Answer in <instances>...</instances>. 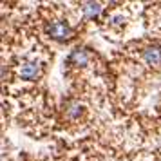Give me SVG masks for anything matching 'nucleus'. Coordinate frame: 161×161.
Segmentation results:
<instances>
[{"instance_id": "3", "label": "nucleus", "mask_w": 161, "mask_h": 161, "mask_svg": "<svg viewBox=\"0 0 161 161\" xmlns=\"http://www.w3.org/2000/svg\"><path fill=\"white\" fill-rule=\"evenodd\" d=\"M141 58L145 62V65H148L150 69H161V45L152 44L145 47L141 53Z\"/></svg>"}, {"instance_id": "4", "label": "nucleus", "mask_w": 161, "mask_h": 161, "mask_svg": "<svg viewBox=\"0 0 161 161\" xmlns=\"http://www.w3.org/2000/svg\"><path fill=\"white\" fill-rule=\"evenodd\" d=\"M69 65L73 67H85L91 62V54H89L87 49H74L71 54H69Z\"/></svg>"}, {"instance_id": "7", "label": "nucleus", "mask_w": 161, "mask_h": 161, "mask_svg": "<svg viewBox=\"0 0 161 161\" xmlns=\"http://www.w3.org/2000/svg\"><path fill=\"white\" fill-rule=\"evenodd\" d=\"M125 22H127V18H125L121 13H114V15H110L109 18H107V27L116 29V31H121L125 27Z\"/></svg>"}, {"instance_id": "2", "label": "nucleus", "mask_w": 161, "mask_h": 161, "mask_svg": "<svg viewBox=\"0 0 161 161\" xmlns=\"http://www.w3.org/2000/svg\"><path fill=\"white\" fill-rule=\"evenodd\" d=\"M42 74V65L38 64L36 60H24L18 65V76L20 80H27V81H35L40 78Z\"/></svg>"}, {"instance_id": "1", "label": "nucleus", "mask_w": 161, "mask_h": 161, "mask_svg": "<svg viewBox=\"0 0 161 161\" xmlns=\"http://www.w3.org/2000/svg\"><path fill=\"white\" fill-rule=\"evenodd\" d=\"M47 35L56 42H69L73 38V27L65 20H53L47 25Z\"/></svg>"}, {"instance_id": "5", "label": "nucleus", "mask_w": 161, "mask_h": 161, "mask_svg": "<svg viewBox=\"0 0 161 161\" xmlns=\"http://www.w3.org/2000/svg\"><path fill=\"white\" fill-rule=\"evenodd\" d=\"M65 116L69 119H73V121L80 119L83 116V105L80 102H76V100H69L65 103Z\"/></svg>"}, {"instance_id": "6", "label": "nucleus", "mask_w": 161, "mask_h": 161, "mask_svg": "<svg viewBox=\"0 0 161 161\" xmlns=\"http://www.w3.org/2000/svg\"><path fill=\"white\" fill-rule=\"evenodd\" d=\"M102 4H98V2H83L81 4V13L85 15V18H89V20H94V18H98L100 16V13H102Z\"/></svg>"}]
</instances>
